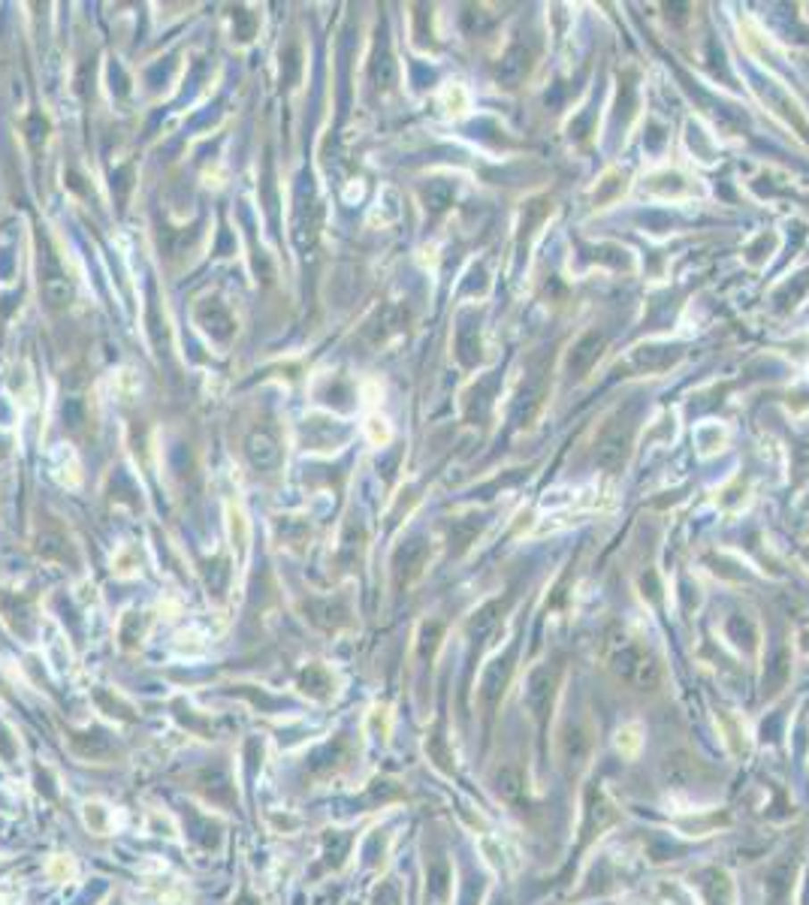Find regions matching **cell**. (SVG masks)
I'll return each instance as SVG.
<instances>
[{
  "instance_id": "1",
  "label": "cell",
  "mask_w": 809,
  "mask_h": 905,
  "mask_svg": "<svg viewBox=\"0 0 809 905\" xmlns=\"http://www.w3.org/2000/svg\"><path fill=\"white\" fill-rule=\"evenodd\" d=\"M607 667L622 682H629L631 688H640V692H653V688H658L664 682L662 661H658L646 646H640L638 640L629 637V634L610 637Z\"/></svg>"
},
{
  "instance_id": "2",
  "label": "cell",
  "mask_w": 809,
  "mask_h": 905,
  "mask_svg": "<svg viewBox=\"0 0 809 905\" xmlns=\"http://www.w3.org/2000/svg\"><path fill=\"white\" fill-rule=\"evenodd\" d=\"M70 749L73 754H79L82 760H94V764H106V760L115 758V743L109 734H103L97 727L88 730H76V734L67 736Z\"/></svg>"
},
{
  "instance_id": "3",
  "label": "cell",
  "mask_w": 809,
  "mask_h": 905,
  "mask_svg": "<svg viewBox=\"0 0 809 905\" xmlns=\"http://www.w3.org/2000/svg\"><path fill=\"white\" fill-rule=\"evenodd\" d=\"M716 721H719V734H721V743H725L728 754L737 760L746 758L752 751V734H749L746 721L740 716H731V712H721Z\"/></svg>"
},
{
  "instance_id": "4",
  "label": "cell",
  "mask_w": 809,
  "mask_h": 905,
  "mask_svg": "<svg viewBox=\"0 0 809 905\" xmlns=\"http://www.w3.org/2000/svg\"><path fill=\"white\" fill-rule=\"evenodd\" d=\"M196 788H200L212 803L229 806L236 800L233 782H229V776L224 773V769H203V773L196 776Z\"/></svg>"
},
{
  "instance_id": "5",
  "label": "cell",
  "mask_w": 809,
  "mask_h": 905,
  "mask_svg": "<svg viewBox=\"0 0 809 905\" xmlns=\"http://www.w3.org/2000/svg\"><path fill=\"white\" fill-rule=\"evenodd\" d=\"M529 67H531L529 52L522 49V46H513V49L505 52L502 63H498V82L507 85V88H517L522 79H526Z\"/></svg>"
},
{
  "instance_id": "6",
  "label": "cell",
  "mask_w": 809,
  "mask_h": 905,
  "mask_svg": "<svg viewBox=\"0 0 809 905\" xmlns=\"http://www.w3.org/2000/svg\"><path fill=\"white\" fill-rule=\"evenodd\" d=\"M625 447H629V432H620L613 423H610L605 432H601V438H598V462L601 465H607V468H616L622 462V456H625Z\"/></svg>"
},
{
  "instance_id": "7",
  "label": "cell",
  "mask_w": 809,
  "mask_h": 905,
  "mask_svg": "<svg viewBox=\"0 0 809 905\" xmlns=\"http://www.w3.org/2000/svg\"><path fill=\"white\" fill-rule=\"evenodd\" d=\"M728 824H731L728 815L710 812V809H695V815L677 821V827L683 830L686 836H707V833H716L719 827H728Z\"/></svg>"
},
{
  "instance_id": "8",
  "label": "cell",
  "mask_w": 809,
  "mask_h": 905,
  "mask_svg": "<svg viewBox=\"0 0 809 905\" xmlns=\"http://www.w3.org/2000/svg\"><path fill=\"white\" fill-rule=\"evenodd\" d=\"M245 452H248L254 468H272L281 459L279 444H275L272 435H266V432H254L251 438L245 441Z\"/></svg>"
},
{
  "instance_id": "9",
  "label": "cell",
  "mask_w": 809,
  "mask_h": 905,
  "mask_svg": "<svg viewBox=\"0 0 809 905\" xmlns=\"http://www.w3.org/2000/svg\"><path fill=\"white\" fill-rule=\"evenodd\" d=\"M601 345H605V338L595 336V332H592V336H586V338L580 341V345H577L574 351H571V356H568V369L574 371V378H583L586 371L592 369V362L601 356Z\"/></svg>"
},
{
  "instance_id": "10",
  "label": "cell",
  "mask_w": 809,
  "mask_h": 905,
  "mask_svg": "<svg viewBox=\"0 0 809 905\" xmlns=\"http://www.w3.org/2000/svg\"><path fill=\"white\" fill-rule=\"evenodd\" d=\"M613 743H616V751H620L625 760L640 758V751H644V725H640V721L622 725L620 730H616V740Z\"/></svg>"
},
{
  "instance_id": "11",
  "label": "cell",
  "mask_w": 809,
  "mask_h": 905,
  "mask_svg": "<svg viewBox=\"0 0 809 905\" xmlns=\"http://www.w3.org/2000/svg\"><path fill=\"white\" fill-rule=\"evenodd\" d=\"M299 688L314 701H327L332 694V677L323 667H308V670L299 673Z\"/></svg>"
},
{
  "instance_id": "12",
  "label": "cell",
  "mask_w": 809,
  "mask_h": 905,
  "mask_svg": "<svg viewBox=\"0 0 809 905\" xmlns=\"http://www.w3.org/2000/svg\"><path fill=\"white\" fill-rule=\"evenodd\" d=\"M85 824L91 827V833H109V824H113V812H109L103 803H85Z\"/></svg>"
},
{
  "instance_id": "13",
  "label": "cell",
  "mask_w": 809,
  "mask_h": 905,
  "mask_svg": "<svg viewBox=\"0 0 809 905\" xmlns=\"http://www.w3.org/2000/svg\"><path fill=\"white\" fill-rule=\"evenodd\" d=\"M43 293H46V299H49L52 305H63V302L70 299V284H67V278H61V275L46 278V281H43Z\"/></svg>"
},
{
  "instance_id": "14",
  "label": "cell",
  "mask_w": 809,
  "mask_h": 905,
  "mask_svg": "<svg viewBox=\"0 0 809 905\" xmlns=\"http://www.w3.org/2000/svg\"><path fill=\"white\" fill-rule=\"evenodd\" d=\"M0 758H4L6 764H13V760L19 758V740H15L4 725H0Z\"/></svg>"
},
{
  "instance_id": "15",
  "label": "cell",
  "mask_w": 809,
  "mask_h": 905,
  "mask_svg": "<svg viewBox=\"0 0 809 905\" xmlns=\"http://www.w3.org/2000/svg\"><path fill=\"white\" fill-rule=\"evenodd\" d=\"M375 79L380 82V88H387V85L393 82V63H390V58H380L375 63Z\"/></svg>"
},
{
  "instance_id": "16",
  "label": "cell",
  "mask_w": 809,
  "mask_h": 905,
  "mask_svg": "<svg viewBox=\"0 0 809 905\" xmlns=\"http://www.w3.org/2000/svg\"><path fill=\"white\" fill-rule=\"evenodd\" d=\"M239 905H260V902H257V900H251V896H248V893H245V896H242V900H239Z\"/></svg>"
}]
</instances>
